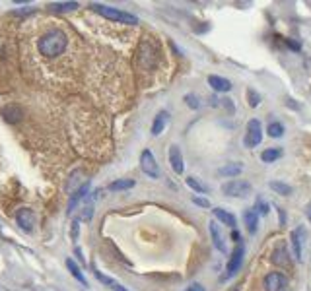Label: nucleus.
I'll list each match as a JSON object with an SVG mask.
<instances>
[{"label":"nucleus","instance_id":"obj_24","mask_svg":"<svg viewBox=\"0 0 311 291\" xmlns=\"http://www.w3.org/2000/svg\"><path fill=\"white\" fill-rule=\"evenodd\" d=\"M253 210H255V214H257V215L264 217V215L271 214V204L266 202L262 196H259V198L255 200V206H253Z\"/></svg>","mask_w":311,"mask_h":291},{"label":"nucleus","instance_id":"obj_14","mask_svg":"<svg viewBox=\"0 0 311 291\" xmlns=\"http://www.w3.org/2000/svg\"><path fill=\"white\" fill-rule=\"evenodd\" d=\"M212 214H214V217H216L218 223H224V225H228V227H232V229L237 227V219L232 212H228L224 208H214Z\"/></svg>","mask_w":311,"mask_h":291},{"label":"nucleus","instance_id":"obj_17","mask_svg":"<svg viewBox=\"0 0 311 291\" xmlns=\"http://www.w3.org/2000/svg\"><path fill=\"white\" fill-rule=\"evenodd\" d=\"M167 123H169V113L167 111H160V113L156 114V119H154V123H152V134L154 136H160L165 127H167Z\"/></svg>","mask_w":311,"mask_h":291},{"label":"nucleus","instance_id":"obj_4","mask_svg":"<svg viewBox=\"0 0 311 291\" xmlns=\"http://www.w3.org/2000/svg\"><path fill=\"white\" fill-rule=\"evenodd\" d=\"M243 256H245V247L239 241V243H236L234 251H232L230 258H228V266H226V274L222 276V281H226V279L232 278V276H236L237 272H239V268L243 264Z\"/></svg>","mask_w":311,"mask_h":291},{"label":"nucleus","instance_id":"obj_11","mask_svg":"<svg viewBox=\"0 0 311 291\" xmlns=\"http://www.w3.org/2000/svg\"><path fill=\"white\" fill-rule=\"evenodd\" d=\"M286 285V278L280 272H271L264 276V289L266 291H282Z\"/></svg>","mask_w":311,"mask_h":291},{"label":"nucleus","instance_id":"obj_1","mask_svg":"<svg viewBox=\"0 0 311 291\" xmlns=\"http://www.w3.org/2000/svg\"><path fill=\"white\" fill-rule=\"evenodd\" d=\"M66 33L62 29H51L47 31L43 37L39 39L37 49L43 56H49V59H55V56H61L62 52L66 51Z\"/></svg>","mask_w":311,"mask_h":291},{"label":"nucleus","instance_id":"obj_31","mask_svg":"<svg viewBox=\"0 0 311 291\" xmlns=\"http://www.w3.org/2000/svg\"><path fill=\"white\" fill-rule=\"evenodd\" d=\"M193 202L197 204V206H200V208H210V202H208L206 198L199 196V194H195V196H193Z\"/></svg>","mask_w":311,"mask_h":291},{"label":"nucleus","instance_id":"obj_8","mask_svg":"<svg viewBox=\"0 0 311 291\" xmlns=\"http://www.w3.org/2000/svg\"><path fill=\"white\" fill-rule=\"evenodd\" d=\"M271 260L274 262V266H280V268H288L290 266V253H288L286 241H278L274 245Z\"/></svg>","mask_w":311,"mask_h":291},{"label":"nucleus","instance_id":"obj_33","mask_svg":"<svg viewBox=\"0 0 311 291\" xmlns=\"http://www.w3.org/2000/svg\"><path fill=\"white\" fill-rule=\"evenodd\" d=\"M278 210V214H280V225H284V221H286V217H284V210H280V208H276Z\"/></svg>","mask_w":311,"mask_h":291},{"label":"nucleus","instance_id":"obj_13","mask_svg":"<svg viewBox=\"0 0 311 291\" xmlns=\"http://www.w3.org/2000/svg\"><path fill=\"white\" fill-rule=\"evenodd\" d=\"M169 163H171V169H173L177 175H181L185 171V163H183V153H181V148L179 146H171L169 148Z\"/></svg>","mask_w":311,"mask_h":291},{"label":"nucleus","instance_id":"obj_34","mask_svg":"<svg viewBox=\"0 0 311 291\" xmlns=\"http://www.w3.org/2000/svg\"><path fill=\"white\" fill-rule=\"evenodd\" d=\"M72 237H78V221H74V225H72Z\"/></svg>","mask_w":311,"mask_h":291},{"label":"nucleus","instance_id":"obj_23","mask_svg":"<svg viewBox=\"0 0 311 291\" xmlns=\"http://www.w3.org/2000/svg\"><path fill=\"white\" fill-rule=\"evenodd\" d=\"M282 157V150L280 148H269V150H264L261 153V159L264 163H274L276 159H280Z\"/></svg>","mask_w":311,"mask_h":291},{"label":"nucleus","instance_id":"obj_15","mask_svg":"<svg viewBox=\"0 0 311 291\" xmlns=\"http://www.w3.org/2000/svg\"><path fill=\"white\" fill-rule=\"evenodd\" d=\"M208 86H210L214 91H218V93H228V91L232 89V82L222 76L210 74V76H208Z\"/></svg>","mask_w":311,"mask_h":291},{"label":"nucleus","instance_id":"obj_30","mask_svg":"<svg viewBox=\"0 0 311 291\" xmlns=\"http://www.w3.org/2000/svg\"><path fill=\"white\" fill-rule=\"evenodd\" d=\"M185 103L191 107V109H199L200 107V101H199V97L195 95V93H187L185 95Z\"/></svg>","mask_w":311,"mask_h":291},{"label":"nucleus","instance_id":"obj_20","mask_svg":"<svg viewBox=\"0 0 311 291\" xmlns=\"http://www.w3.org/2000/svg\"><path fill=\"white\" fill-rule=\"evenodd\" d=\"M269 189L273 190L274 194H280V196H290L292 194V187L288 183H284V181H271Z\"/></svg>","mask_w":311,"mask_h":291},{"label":"nucleus","instance_id":"obj_9","mask_svg":"<svg viewBox=\"0 0 311 291\" xmlns=\"http://www.w3.org/2000/svg\"><path fill=\"white\" fill-rule=\"evenodd\" d=\"M208 231H210V237H212V245L220 251L222 254L228 253V245H226V235L222 227H220V223L218 221H210L208 223Z\"/></svg>","mask_w":311,"mask_h":291},{"label":"nucleus","instance_id":"obj_12","mask_svg":"<svg viewBox=\"0 0 311 291\" xmlns=\"http://www.w3.org/2000/svg\"><path fill=\"white\" fill-rule=\"evenodd\" d=\"M87 192H90V183H84V185H80L78 189H76V192L70 196V200H68V214H72L74 212V208L78 206V204H82L84 200L87 198Z\"/></svg>","mask_w":311,"mask_h":291},{"label":"nucleus","instance_id":"obj_7","mask_svg":"<svg viewBox=\"0 0 311 291\" xmlns=\"http://www.w3.org/2000/svg\"><path fill=\"white\" fill-rule=\"evenodd\" d=\"M140 169L150 179L160 177V169H158V163H156V157H154V153L150 152V150H144L142 155H140Z\"/></svg>","mask_w":311,"mask_h":291},{"label":"nucleus","instance_id":"obj_19","mask_svg":"<svg viewBox=\"0 0 311 291\" xmlns=\"http://www.w3.org/2000/svg\"><path fill=\"white\" fill-rule=\"evenodd\" d=\"M94 276H96V279H100V281H101V283H103V285H107V287H109V289H111V291H128V289H126V287H124V285H121V283H119L117 279L109 278V276L101 274V272H98V270L94 272Z\"/></svg>","mask_w":311,"mask_h":291},{"label":"nucleus","instance_id":"obj_3","mask_svg":"<svg viewBox=\"0 0 311 291\" xmlns=\"http://www.w3.org/2000/svg\"><path fill=\"white\" fill-rule=\"evenodd\" d=\"M222 192L226 196H232V198H247L253 192V185L249 181H243V179H232V181L222 185Z\"/></svg>","mask_w":311,"mask_h":291},{"label":"nucleus","instance_id":"obj_10","mask_svg":"<svg viewBox=\"0 0 311 291\" xmlns=\"http://www.w3.org/2000/svg\"><path fill=\"white\" fill-rule=\"evenodd\" d=\"M16 221L24 231H31L33 225H35V214L29 208H20L18 214H16Z\"/></svg>","mask_w":311,"mask_h":291},{"label":"nucleus","instance_id":"obj_25","mask_svg":"<svg viewBox=\"0 0 311 291\" xmlns=\"http://www.w3.org/2000/svg\"><path fill=\"white\" fill-rule=\"evenodd\" d=\"M135 187V181L132 179H119V181H115L109 185V190L113 192H119V190H128Z\"/></svg>","mask_w":311,"mask_h":291},{"label":"nucleus","instance_id":"obj_35","mask_svg":"<svg viewBox=\"0 0 311 291\" xmlns=\"http://www.w3.org/2000/svg\"><path fill=\"white\" fill-rule=\"evenodd\" d=\"M305 215H307V219L311 221V202L305 206Z\"/></svg>","mask_w":311,"mask_h":291},{"label":"nucleus","instance_id":"obj_21","mask_svg":"<svg viewBox=\"0 0 311 291\" xmlns=\"http://www.w3.org/2000/svg\"><path fill=\"white\" fill-rule=\"evenodd\" d=\"M98 194H100V192H94L90 198H86V200L82 202L84 206H82V212H80V219H90V217H92V214H94V202H96Z\"/></svg>","mask_w":311,"mask_h":291},{"label":"nucleus","instance_id":"obj_2","mask_svg":"<svg viewBox=\"0 0 311 291\" xmlns=\"http://www.w3.org/2000/svg\"><path fill=\"white\" fill-rule=\"evenodd\" d=\"M90 8L94 12L101 14L103 18L115 22V24H124V26H137L138 24V18L135 14L124 12V10H119V8H111V6H105V4H92Z\"/></svg>","mask_w":311,"mask_h":291},{"label":"nucleus","instance_id":"obj_6","mask_svg":"<svg viewBox=\"0 0 311 291\" xmlns=\"http://www.w3.org/2000/svg\"><path fill=\"white\" fill-rule=\"evenodd\" d=\"M305 227L303 225H298L290 233V245H292V253L296 256V260L301 262L303 260V245H305Z\"/></svg>","mask_w":311,"mask_h":291},{"label":"nucleus","instance_id":"obj_5","mask_svg":"<svg viewBox=\"0 0 311 291\" xmlns=\"http://www.w3.org/2000/svg\"><path fill=\"white\" fill-rule=\"evenodd\" d=\"M262 142V127L259 119H251L247 123V132H245V138H243V144L247 146L249 150L257 148Z\"/></svg>","mask_w":311,"mask_h":291},{"label":"nucleus","instance_id":"obj_27","mask_svg":"<svg viewBox=\"0 0 311 291\" xmlns=\"http://www.w3.org/2000/svg\"><path fill=\"white\" fill-rule=\"evenodd\" d=\"M187 187H189V189H193L195 192H197V194H206V192H208V187H206L204 183H200L197 177H189V179H187Z\"/></svg>","mask_w":311,"mask_h":291},{"label":"nucleus","instance_id":"obj_29","mask_svg":"<svg viewBox=\"0 0 311 291\" xmlns=\"http://www.w3.org/2000/svg\"><path fill=\"white\" fill-rule=\"evenodd\" d=\"M247 97H249V105H251V107H257V105L261 103V95H259L253 88L247 89Z\"/></svg>","mask_w":311,"mask_h":291},{"label":"nucleus","instance_id":"obj_32","mask_svg":"<svg viewBox=\"0 0 311 291\" xmlns=\"http://www.w3.org/2000/svg\"><path fill=\"white\" fill-rule=\"evenodd\" d=\"M185 291H206V289H204V285H200V283H191Z\"/></svg>","mask_w":311,"mask_h":291},{"label":"nucleus","instance_id":"obj_16","mask_svg":"<svg viewBox=\"0 0 311 291\" xmlns=\"http://www.w3.org/2000/svg\"><path fill=\"white\" fill-rule=\"evenodd\" d=\"M241 171H243V163H239V161H232V163L222 165V167L218 169V175H220V177L234 179V177H237V175H241Z\"/></svg>","mask_w":311,"mask_h":291},{"label":"nucleus","instance_id":"obj_22","mask_svg":"<svg viewBox=\"0 0 311 291\" xmlns=\"http://www.w3.org/2000/svg\"><path fill=\"white\" fill-rule=\"evenodd\" d=\"M66 268L70 270V274H72V276H74V278L78 279V281H80L84 287H87V279H86V276H84V272H82V270L76 266V262L72 260V258H66Z\"/></svg>","mask_w":311,"mask_h":291},{"label":"nucleus","instance_id":"obj_18","mask_svg":"<svg viewBox=\"0 0 311 291\" xmlns=\"http://www.w3.org/2000/svg\"><path fill=\"white\" fill-rule=\"evenodd\" d=\"M243 223H245V227H247V231L251 235L257 233V229H259V215L255 214L253 208H247V210L243 212Z\"/></svg>","mask_w":311,"mask_h":291},{"label":"nucleus","instance_id":"obj_28","mask_svg":"<svg viewBox=\"0 0 311 291\" xmlns=\"http://www.w3.org/2000/svg\"><path fill=\"white\" fill-rule=\"evenodd\" d=\"M78 8V2H59V4H51V10L55 12H66V10H74Z\"/></svg>","mask_w":311,"mask_h":291},{"label":"nucleus","instance_id":"obj_26","mask_svg":"<svg viewBox=\"0 0 311 291\" xmlns=\"http://www.w3.org/2000/svg\"><path fill=\"white\" fill-rule=\"evenodd\" d=\"M266 132H269V136H271V138H282V136H284V132H286V128H284V125H282V123L274 121V123H271V125H269Z\"/></svg>","mask_w":311,"mask_h":291}]
</instances>
